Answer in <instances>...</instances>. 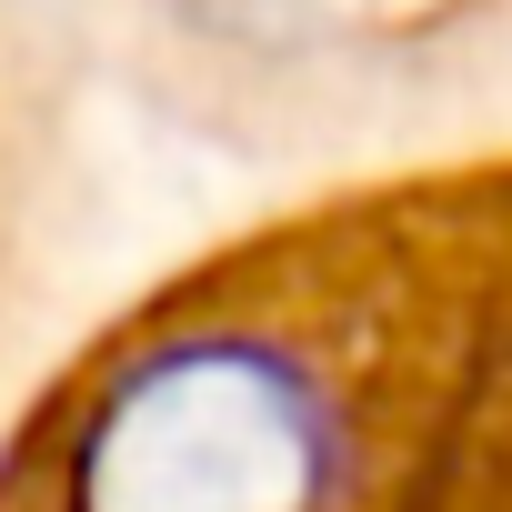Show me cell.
Masks as SVG:
<instances>
[{
	"label": "cell",
	"mask_w": 512,
	"mask_h": 512,
	"mask_svg": "<svg viewBox=\"0 0 512 512\" xmlns=\"http://www.w3.org/2000/svg\"><path fill=\"white\" fill-rule=\"evenodd\" d=\"M352 422L262 322L131 352L61 442L51 512H342Z\"/></svg>",
	"instance_id": "6da1fadb"
}]
</instances>
